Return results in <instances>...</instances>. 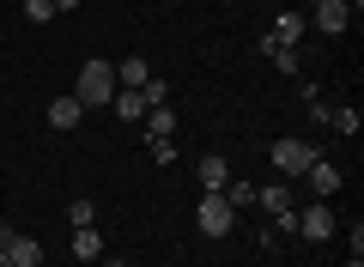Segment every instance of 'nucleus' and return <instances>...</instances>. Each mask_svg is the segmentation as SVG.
<instances>
[{"label": "nucleus", "instance_id": "nucleus-1", "mask_svg": "<svg viewBox=\"0 0 364 267\" xmlns=\"http://www.w3.org/2000/svg\"><path fill=\"white\" fill-rule=\"evenodd\" d=\"M73 98L85 103V110H109V98H116V67L91 55V61L79 67V79H73Z\"/></svg>", "mask_w": 364, "mask_h": 267}, {"label": "nucleus", "instance_id": "nucleus-2", "mask_svg": "<svg viewBox=\"0 0 364 267\" xmlns=\"http://www.w3.org/2000/svg\"><path fill=\"white\" fill-rule=\"evenodd\" d=\"M316 158H322V146H316V140H273V170H279L286 182H298Z\"/></svg>", "mask_w": 364, "mask_h": 267}, {"label": "nucleus", "instance_id": "nucleus-3", "mask_svg": "<svg viewBox=\"0 0 364 267\" xmlns=\"http://www.w3.org/2000/svg\"><path fill=\"white\" fill-rule=\"evenodd\" d=\"M195 219H200V231H207V237H231V231H237V206L225 201V194H200Z\"/></svg>", "mask_w": 364, "mask_h": 267}, {"label": "nucleus", "instance_id": "nucleus-4", "mask_svg": "<svg viewBox=\"0 0 364 267\" xmlns=\"http://www.w3.org/2000/svg\"><path fill=\"white\" fill-rule=\"evenodd\" d=\"M310 25L322 31V37H346V31H352L346 0H316V6H310Z\"/></svg>", "mask_w": 364, "mask_h": 267}, {"label": "nucleus", "instance_id": "nucleus-5", "mask_svg": "<svg viewBox=\"0 0 364 267\" xmlns=\"http://www.w3.org/2000/svg\"><path fill=\"white\" fill-rule=\"evenodd\" d=\"M298 182H310V194H316V201H328V194H340V189H346V177H340V164H334V158H316V164L304 170Z\"/></svg>", "mask_w": 364, "mask_h": 267}, {"label": "nucleus", "instance_id": "nucleus-6", "mask_svg": "<svg viewBox=\"0 0 364 267\" xmlns=\"http://www.w3.org/2000/svg\"><path fill=\"white\" fill-rule=\"evenodd\" d=\"M255 55H261V61H273V67H279V73H286V79H298V73H304L298 49H286V43L273 37V31H267V37H255Z\"/></svg>", "mask_w": 364, "mask_h": 267}, {"label": "nucleus", "instance_id": "nucleus-7", "mask_svg": "<svg viewBox=\"0 0 364 267\" xmlns=\"http://www.w3.org/2000/svg\"><path fill=\"white\" fill-rule=\"evenodd\" d=\"M298 237H310V243L334 237V213H328V201H310V206L298 213Z\"/></svg>", "mask_w": 364, "mask_h": 267}, {"label": "nucleus", "instance_id": "nucleus-8", "mask_svg": "<svg viewBox=\"0 0 364 267\" xmlns=\"http://www.w3.org/2000/svg\"><path fill=\"white\" fill-rule=\"evenodd\" d=\"M0 255H6V267H43V243L31 237V231H13Z\"/></svg>", "mask_w": 364, "mask_h": 267}, {"label": "nucleus", "instance_id": "nucleus-9", "mask_svg": "<svg viewBox=\"0 0 364 267\" xmlns=\"http://www.w3.org/2000/svg\"><path fill=\"white\" fill-rule=\"evenodd\" d=\"M79 122H85V103H79L73 91H61V98L49 103V127H55V134H73Z\"/></svg>", "mask_w": 364, "mask_h": 267}, {"label": "nucleus", "instance_id": "nucleus-10", "mask_svg": "<svg viewBox=\"0 0 364 267\" xmlns=\"http://www.w3.org/2000/svg\"><path fill=\"white\" fill-rule=\"evenodd\" d=\"M225 182H231V164H225V152H207V158H200V194H219Z\"/></svg>", "mask_w": 364, "mask_h": 267}, {"label": "nucleus", "instance_id": "nucleus-11", "mask_svg": "<svg viewBox=\"0 0 364 267\" xmlns=\"http://www.w3.org/2000/svg\"><path fill=\"white\" fill-rule=\"evenodd\" d=\"M146 79H152V61H146V55H128V61H116V85H128V91H140Z\"/></svg>", "mask_w": 364, "mask_h": 267}, {"label": "nucleus", "instance_id": "nucleus-12", "mask_svg": "<svg viewBox=\"0 0 364 267\" xmlns=\"http://www.w3.org/2000/svg\"><path fill=\"white\" fill-rule=\"evenodd\" d=\"M146 134H152V140H176V110H170V103H152V110H146Z\"/></svg>", "mask_w": 364, "mask_h": 267}, {"label": "nucleus", "instance_id": "nucleus-13", "mask_svg": "<svg viewBox=\"0 0 364 267\" xmlns=\"http://www.w3.org/2000/svg\"><path fill=\"white\" fill-rule=\"evenodd\" d=\"M109 110H116V115H122V122H140V115H146V110H152V103H146V98H140V91H128V85H116V98H109Z\"/></svg>", "mask_w": 364, "mask_h": 267}, {"label": "nucleus", "instance_id": "nucleus-14", "mask_svg": "<svg viewBox=\"0 0 364 267\" xmlns=\"http://www.w3.org/2000/svg\"><path fill=\"white\" fill-rule=\"evenodd\" d=\"M304 31H310V25H304V13H279V19H273V37L286 43V49H298Z\"/></svg>", "mask_w": 364, "mask_h": 267}, {"label": "nucleus", "instance_id": "nucleus-15", "mask_svg": "<svg viewBox=\"0 0 364 267\" xmlns=\"http://www.w3.org/2000/svg\"><path fill=\"white\" fill-rule=\"evenodd\" d=\"M73 255H79V261H97V255H104V231L79 225V231H73Z\"/></svg>", "mask_w": 364, "mask_h": 267}, {"label": "nucleus", "instance_id": "nucleus-16", "mask_svg": "<svg viewBox=\"0 0 364 267\" xmlns=\"http://www.w3.org/2000/svg\"><path fill=\"white\" fill-rule=\"evenodd\" d=\"M298 91H304V110H310V122H316V127H328V122H334V103H328L316 85H298Z\"/></svg>", "mask_w": 364, "mask_h": 267}, {"label": "nucleus", "instance_id": "nucleus-17", "mask_svg": "<svg viewBox=\"0 0 364 267\" xmlns=\"http://www.w3.org/2000/svg\"><path fill=\"white\" fill-rule=\"evenodd\" d=\"M328 127H334V134H346V140H352V134H358V127H364L358 103H340V110H334V122H328Z\"/></svg>", "mask_w": 364, "mask_h": 267}, {"label": "nucleus", "instance_id": "nucleus-18", "mask_svg": "<svg viewBox=\"0 0 364 267\" xmlns=\"http://www.w3.org/2000/svg\"><path fill=\"white\" fill-rule=\"evenodd\" d=\"M219 194H225V201L237 206V213H249V206H255V182H225Z\"/></svg>", "mask_w": 364, "mask_h": 267}, {"label": "nucleus", "instance_id": "nucleus-19", "mask_svg": "<svg viewBox=\"0 0 364 267\" xmlns=\"http://www.w3.org/2000/svg\"><path fill=\"white\" fill-rule=\"evenodd\" d=\"M67 219H73V231H79V225H97V206H91V201H85V194H79V201H73V206H67Z\"/></svg>", "mask_w": 364, "mask_h": 267}, {"label": "nucleus", "instance_id": "nucleus-20", "mask_svg": "<svg viewBox=\"0 0 364 267\" xmlns=\"http://www.w3.org/2000/svg\"><path fill=\"white\" fill-rule=\"evenodd\" d=\"M25 19H31V25H49V19H55V0H25Z\"/></svg>", "mask_w": 364, "mask_h": 267}, {"label": "nucleus", "instance_id": "nucleus-21", "mask_svg": "<svg viewBox=\"0 0 364 267\" xmlns=\"http://www.w3.org/2000/svg\"><path fill=\"white\" fill-rule=\"evenodd\" d=\"M152 158L158 164H176V140H152Z\"/></svg>", "mask_w": 364, "mask_h": 267}, {"label": "nucleus", "instance_id": "nucleus-22", "mask_svg": "<svg viewBox=\"0 0 364 267\" xmlns=\"http://www.w3.org/2000/svg\"><path fill=\"white\" fill-rule=\"evenodd\" d=\"M6 237H13V225H0V249H6Z\"/></svg>", "mask_w": 364, "mask_h": 267}]
</instances>
